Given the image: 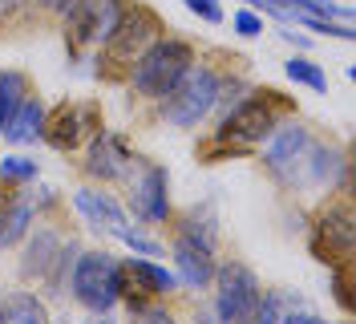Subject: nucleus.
Returning <instances> with one entry per match:
<instances>
[{"instance_id":"1","label":"nucleus","mask_w":356,"mask_h":324,"mask_svg":"<svg viewBox=\"0 0 356 324\" xmlns=\"http://www.w3.org/2000/svg\"><path fill=\"white\" fill-rule=\"evenodd\" d=\"M69 288H73V300L81 304L86 312L106 316L122 300L126 276H122V263L110 252H77L73 272H69Z\"/></svg>"},{"instance_id":"2","label":"nucleus","mask_w":356,"mask_h":324,"mask_svg":"<svg viewBox=\"0 0 356 324\" xmlns=\"http://www.w3.org/2000/svg\"><path fill=\"white\" fill-rule=\"evenodd\" d=\"M195 65V49L178 37H158L138 61L130 65V86L142 98H166L182 82V73Z\"/></svg>"},{"instance_id":"3","label":"nucleus","mask_w":356,"mask_h":324,"mask_svg":"<svg viewBox=\"0 0 356 324\" xmlns=\"http://www.w3.org/2000/svg\"><path fill=\"white\" fill-rule=\"evenodd\" d=\"M280 98L275 89H264L255 98H243L239 106L222 118V126L215 130V146H227V151H251V146H264V138L280 126Z\"/></svg>"},{"instance_id":"4","label":"nucleus","mask_w":356,"mask_h":324,"mask_svg":"<svg viewBox=\"0 0 356 324\" xmlns=\"http://www.w3.org/2000/svg\"><path fill=\"white\" fill-rule=\"evenodd\" d=\"M219 73L207 69V65H191L162 102H166V118L175 122L178 130H195L199 122H207V114L219 106Z\"/></svg>"},{"instance_id":"5","label":"nucleus","mask_w":356,"mask_h":324,"mask_svg":"<svg viewBox=\"0 0 356 324\" xmlns=\"http://www.w3.org/2000/svg\"><path fill=\"white\" fill-rule=\"evenodd\" d=\"M215 316L227 324H247L255 321V312H259V296H264V288H259V276L239 263V259H231V263H222L215 268Z\"/></svg>"},{"instance_id":"6","label":"nucleus","mask_w":356,"mask_h":324,"mask_svg":"<svg viewBox=\"0 0 356 324\" xmlns=\"http://www.w3.org/2000/svg\"><path fill=\"white\" fill-rule=\"evenodd\" d=\"M126 13L122 0H73L65 8V37L73 49H102Z\"/></svg>"},{"instance_id":"7","label":"nucleus","mask_w":356,"mask_h":324,"mask_svg":"<svg viewBox=\"0 0 356 324\" xmlns=\"http://www.w3.org/2000/svg\"><path fill=\"white\" fill-rule=\"evenodd\" d=\"M308 151H312L308 126H300V122H284V126H275L264 138V167L275 174L284 187H296V183H304Z\"/></svg>"},{"instance_id":"8","label":"nucleus","mask_w":356,"mask_h":324,"mask_svg":"<svg viewBox=\"0 0 356 324\" xmlns=\"http://www.w3.org/2000/svg\"><path fill=\"white\" fill-rule=\"evenodd\" d=\"M130 211L142 223H166L170 219V174L158 162L134 158L130 167Z\"/></svg>"},{"instance_id":"9","label":"nucleus","mask_w":356,"mask_h":324,"mask_svg":"<svg viewBox=\"0 0 356 324\" xmlns=\"http://www.w3.org/2000/svg\"><path fill=\"white\" fill-rule=\"evenodd\" d=\"M158 41V21L154 13H146V8H126L122 13V21H118V29L110 33V41L102 45L106 49V65H134L150 45Z\"/></svg>"},{"instance_id":"10","label":"nucleus","mask_w":356,"mask_h":324,"mask_svg":"<svg viewBox=\"0 0 356 324\" xmlns=\"http://www.w3.org/2000/svg\"><path fill=\"white\" fill-rule=\"evenodd\" d=\"M102 130V114L93 102H69L53 118H44V142L53 151H81L89 138Z\"/></svg>"},{"instance_id":"11","label":"nucleus","mask_w":356,"mask_h":324,"mask_svg":"<svg viewBox=\"0 0 356 324\" xmlns=\"http://www.w3.org/2000/svg\"><path fill=\"white\" fill-rule=\"evenodd\" d=\"M353 207L348 203H340V207H328L324 215L312 223V256L324 259L328 268L332 263H348L353 259Z\"/></svg>"},{"instance_id":"12","label":"nucleus","mask_w":356,"mask_h":324,"mask_svg":"<svg viewBox=\"0 0 356 324\" xmlns=\"http://www.w3.org/2000/svg\"><path fill=\"white\" fill-rule=\"evenodd\" d=\"M73 211L86 219L93 231H106V236L122 239L130 231V219H126V207L113 199L110 191H97V187H81L73 194Z\"/></svg>"},{"instance_id":"13","label":"nucleus","mask_w":356,"mask_h":324,"mask_svg":"<svg viewBox=\"0 0 356 324\" xmlns=\"http://www.w3.org/2000/svg\"><path fill=\"white\" fill-rule=\"evenodd\" d=\"M134 158H138V154L130 151V142H126V138L97 130V134L89 138L86 171L93 174V178H102V183H118V178H126V174H130Z\"/></svg>"},{"instance_id":"14","label":"nucleus","mask_w":356,"mask_h":324,"mask_svg":"<svg viewBox=\"0 0 356 324\" xmlns=\"http://www.w3.org/2000/svg\"><path fill=\"white\" fill-rule=\"evenodd\" d=\"M175 263H178V284H186V288H207V284L215 280V247H207V243H199V239L182 236L178 231L175 239Z\"/></svg>"},{"instance_id":"15","label":"nucleus","mask_w":356,"mask_h":324,"mask_svg":"<svg viewBox=\"0 0 356 324\" xmlns=\"http://www.w3.org/2000/svg\"><path fill=\"white\" fill-rule=\"evenodd\" d=\"M255 321H267V324H320L316 308H312L300 292L291 288H271L259 296V312Z\"/></svg>"},{"instance_id":"16","label":"nucleus","mask_w":356,"mask_h":324,"mask_svg":"<svg viewBox=\"0 0 356 324\" xmlns=\"http://www.w3.org/2000/svg\"><path fill=\"white\" fill-rule=\"evenodd\" d=\"M122 276H126V288L122 292H138V296H170L178 288V276L170 268H162L158 259H130V263H122Z\"/></svg>"},{"instance_id":"17","label":"nucleus","mask_w":356,"mask_h":324,"mask_svg":"<svg viewBox=\"0 0 356 324\" xmlns=\"http://www.w3.org/2000/svg\"><path fill=\"white\" fill-rule=\"evenodd\" d=\"M33 215H37V207H33L29 199L0 191V247L21 243V239L29 236V227H33Z\"/></svg>"},{"instance_id":"18","label":"nucleus","mask_w":356,"mask_h":324,"mask_svg":"<svg viewBox=\"0 0 356 324\" xmlns=\"http://www.w3.org/2000/svg\"><path fill=\"white\" fill-rule=\"evenodd\" d=\"M61 252V236L57 231H49L41 227L37 236L29 239V247H24V259H21V276L24 280H44L49 276V268H53V259Z\"/></svg>"},{"instance_id":"19","label":"nucleus","mask_w":356,"mask_h":324,"mask_svg":"<svg viewBox=\"0 0 356 324\" xmlns=\"http://www.w3.org/2000/svg\"><path fill=\"white\" fill-rule=\"evenodd\" d=\"M44 106H41V98H24L21 109L13 114V122H8V130H4V142H13V146H29V142H37L44 134Z\"/></svg>"},{"instance_id":"20","label":"nucleus","mask_w":356,"mask_h":324,"mask_svg":"<svg viewBox=\"0 0 356 324\" xmlns=\"http://www.w3.org/2000/svg\"><path fill=\"white\" fill-rule=\"evenodd\" d=\"M344 178V154L340 151H324L312 142L308 162H304V183L308 187H336Z\"/></svg>"},{"instance_id":"21","label":"nucleus","mask_w":356,"mask_h":324,"mask_svg":"<svg viewBox=\"0 0 356 324\" xmlns=\"http://www.w3.org/2000/svg\"><path fill=\"white\" fill-rule=\"evenodd\" d=\"M49 321V308L33 292H13L0 300V324H41Z\"/></svg>"},{"instance_id":"22","label":"nucleus","mask_w":356,"mask_h":324,"mask_svg":"<svg viewBox=\"0 0 356 324\" xmlns=\"http://www.w3.org/2000/svg\"><path fill=\"white\" fill-rule=\"evenodd\" d=\"M24 98H29V77L21 69H0V138H4V130H8Z\"/></svg>"},{"instance_id":"23","label":"nucleus","mask_w":356,"mask_h":324,"mask_svg":"<svg viewBox=\"0 0 356 324\" xmlns=\"http://www.w3.org/2000/svg\"><path fill=\"white\" fill-rule=\"evenodd\" d=\"M284 73H288L296 86H308L312 93H324V89H328V73L316 61H308V57H291V61L284 65Z\"/></svg>"},{"instance_id":"24","label":"nucleus","mask_w":356,"mask_h":324,"mask_svg":"<svg viewBox=\"0 0 356 324\" xmlns=\"http://www.w3.org/2000/svg\"><path fill=\"white\" fill-rule=\"evenodd\" d=\"M0 178L4 183H29V178H37V162L21 158V154H4L0 158Z\"/></svg>"},{"instance_id":"25","label":"nucleus","mask_w":356,"mask_h":324,"mask_svg":"<svg viewBox=\"0 0 356 324\" xmlns=\"http://www.w3.org/2000/svg\"><path fill=\"white\" fill-rule=\"evenodd\" d=\"M122 243H126V247H134V256H166V247H162V243H154V239H146L142 236V231H126V236H122Z\"/></svg>"},{"instance_id":"26","label":"nucleus","mask_w":356,"mask_h":324,"mask_svg":"<svg viewBox=\"0 0 356 324\" xmlns=\"http://www.w3.org/2000/svg\"><path fill=\"white\" fill-rule=\"evenodd\" d=\"M332 288H336V304L344 312H353V292H348V263H332Z\"/></svg>"},{"instance_id":"27","label":"nucleus","mask_w":356,"mask_h":324,"mask_svg":"<svg viewBox=\"0 0 356 324\" xmlns=\"http://www.w3.org/2000/svg\"><path fill=\"white\" fill-rule=\"evenodd\" d=\"M231 24H235V33H239V37H259V33H264V17H255L251 8L235 13V17H231Z\"/></svg>"},{"instance_id":"28","label":"nucleus","mask_w":356,"mask_h":324,"mask_svg":"<svg viewBox=\"0 0 356 324\" xmlns=\"http://www.w3.org/2000/svg\"><path fill=\"white\" fill-rule=\"evenodd\" d=\"M195 17H202L207 24H222V8H219V0H182Z\"/></svg>"},{"instance_id":"29","label":"nucleus","mask_w":356,"mask_h":324,"mask_svg":"<svg viewBox=\"0 0 356 324\" xmlns=\"http://www.w3.org/2000/svg\"><path fill=\"white\" fill-rule=\"evenodd\" d=\"M247 4H255V8H264L267 17H280V21H288V17H291V13H284V8H275L271 0H247Z\"/></svg>"},{"instance_id":"30","label":"nucleus","mask_w":356,"mask_h":324,"mask_svg":"<svg viewBox=\"0 0 356 324\" xmlns=\"http://www.w3.org/2000/svg\"><path fill=\"white\" fill-rule=\"evenodd\" d=\"M37 4H41V8H53V13H65L73 0H37Z\"/></svg>"},{"instance_id":"31","label":"nucleus","mask_w":356,"mask_h":324,"mask_svg":"<svg viewBox=\"0 0 356 324\" xmlns=\"http://www.w3.org/2000/svg\"><path fill=\"white\" fill-rule=\"evenodd\" d=\"M280 37H284V41H296V45H308V37H296L291 29H280Z\"/></svg>"}]
</instances>
